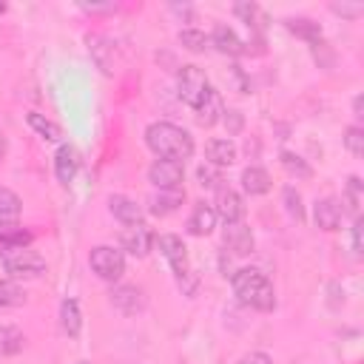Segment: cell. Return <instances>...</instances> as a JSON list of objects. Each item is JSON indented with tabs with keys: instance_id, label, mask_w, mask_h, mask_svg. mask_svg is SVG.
Returning a JSON list of instances; mask_svg holds the SVG:
<instances>
[{
	"instance_id": "1",
	"label": "cell",
	"mask_w": 364,
	"mask_h": 364,
	"mask_svg": "<svg viewBox=\"0 0 364 364\" xmlns=\"http://www.w3.org/2000/svg\"><path fill=\"white\" fill-rule=\"evenodd\" d=\"M145 142L148 148L159 156V159H173V162H185L193 154V139L185 128L173 125V122H151L145 131Z\"/></svg>"
},
{
	"instance_id": "2",
	"label": "cell",
	"mask_w": 364,
	"mask_h": 364,
	"mask_svg": "<svg viewBox=\"0 0 364 364\" xmlns=\"http://www.w3.org/2000/svg\"><path fill=\"white\" fill-rule=\"evenodd\" d=\"M233 293L239 296L242 304H250L256 310H273V304H276L273 284L256 267H242L233 273Z\"/></svg>"
},
{
	"instance_id": "3",
	"label": "cell",
	"mask_w": 364,
	"mask_h": 364,
	"mask_svg": "<svg viewBox=\"0 0 364 364\" xmlns=\"http://www.w3.org/2000/svg\"><path fill=\"white\" fill-rule=\"evenodd\" d=\"M0 259L6 273H11L14 279H34L46 270V259L31 250L28 245H17V247H0Z\"/></svg>"
},
{
	"instance_id": "4",
	"label": "cell",
	"mask_w": 364,
	"mask_h": 364,
	"mask_svg": "<svg viewBox=\"0 0 364 364\" xmlns=\"http://www.w3.org/2000/svg\"><path fill=\"white\" fill-rule=\"evenodd\" d=\"M208 91H210V85H208L202 68H196V65H182V68L176 71V94L182 97V102H188V105L196 108V105L208 97Z\"/></svg>"
},
{
	"instance_id": "5",
	"label": "cell",
	"mask_w": 364,
	"mask_h": 364,
	"mask_svg": "<svg viewBox=\"0 0 364 364\" xmlns=\"http://www.w3.org/2000/svg\"><path fill=\"white\" fill-rule=\"evenodd\" d=\"M88 262H91V270H94L100 279H105V282H117V279L125 273V256H122V250H117V247H111V245L94 247Z\"/></svg>"
},
{
	"instance_id": "6",
	"label": "cell",
	"mask_w": 364,
	"mask_h": 364,
	"mask_svg": "<svg viewBox=\"0 0 364 364\" xmlns=\"http://www.w3.org/2000/svg\"><path fill=\"white\" fill-rule=\"evenodd\" d=\"M182 176H185V168L182 162H173V159H156L151 162L148 168V179L159 188V191H173L182 185Z\"/></svg>"
},
{
	"instance_id": "7",
	"label": "cell",
	"mask_w": 364,
	"mask_h": 364,
	"mask_svg": "<svg viewBox=\"0 0 364 364\" xmlns=\"http://www.w3.org/2000/svg\"><path fill=\"white\" fill-rule=\"evenodd\" d=\"M156 247H159V253L168 259V264L173 267L176 276H182L185 270H191V267H188V247H185V242H182L179 236L162 233V236L156 239Z\"/></svg>"
},
{
	"instance_id": "8",
	"label": "cell",
	"mask_w": 364,
	"mask_h": 364,
	"mask_svg": "<svg viewBox=\"0 0 364 364\" xmlns=\"http://www.w3.org/2000/svg\"><path fill=\"white\" fill-rule=\"evenodd\" d=\"M216 208H213V213L219 216V219H225V225H230V222H242V216H245V205H242V196L233 191V188H216V202H213Z\"/></svg>"
},
{
	"instance_id": "9",
	"label": "cell",
	"mask_w": 364,
	"mask_h": 364,
	"mask_svg": "<svg viewBox=\"0 0 364 364\" xmlns=\"http://www.w3.org/2000/svg\"><path fill=\"white\" fill-rule=\"evenodd\" d=\"M119 242H122V247H125L128 253L145 256V253L151 250V245H154V233H151V228H148L145 222H134V225H128V228L119 233Z\"/></svg>"
},
{
	"instance_id": "10",
	"label": "cell",
	"mask_w": 364,
	"mask_h": 364,
	"mask_svg": "<svg viewBox=\"0 0 364 364\" xmlns=\"http://www.w3.org/2000/svg\"><path fill=\"white\" fill-rule=\"evenodd\" d=\"M108 296H111V304L119 313H128V316L145 307V293L136 284H117V287H111Z\"/></svg>"
},
{
	"instance_id": "11",
	"label": "cell",
	"mask_w": 364,
	"mask_h": 364,
	"mask_svg": "<svg viewBox=\"0 0 364 364\" xmlns=\"http://www.w3.org/2000/svg\"><path fill=\"white\" fill-rule=\"evenodd\" d=\"M222 242H225L236 256H247V253L253 250V233H250V228L242 225V222H230V225H225V230H222Z\"/></svg>"
},
{
	"instance_id": "12",
	"label": "cell",
	"mask_w": 364,
	"mask_h": 364,
	"mask_svg": "<svg viewBox=\"0 0 364 364\" xmlns=\"http://www.w3.org/2000/svg\"><path fill=\"white\" fill-rule=\"evenodd\" d=\"M341 216H344V208H341L338 199H333V196L316 202V208H313V219H316V225H318L321 230H336V228L341 225Z\"/></svg>"
},
{
	"instance_id": "13",
	"label": "cell",
	"mask_w": 364,
	"mask_h": 364,
	"mask_svg": "<svg viewBox=\"0 0 364 364\" xmlns=\"http://www.w3.org/2000/svg\"><path fill=\"white\" fill-rule=\"evenodd\" d=\"M77 168H80V154H77V148H74V145H60V148H57V156H54L57 179L68 185V182L74 179Z\"/></svg>"
},
{
	"instance_id": "14",
	"label": "cell",
	"mask_w": 364,
	"mask_h": 364,
	"mask_svg": "<svg viewBox=\"0 0 364 364\" xmlns=\"http://www.w3.org/2000/svg\"><path fill=\"white\" fill-rule=\"evenodd\" d=\"M213 225H216L213 208L205 205V202H196L193 210H191V219H188V230L196 233V236H208V233L213 230Z\"/></svg>"
},
{
	"instance_id": "15",
	"label": "cell",
	"mask_w": 364,
	"mask_h": 364,
	"mask_svg": "<svg viewBox=\"0 0 364 364\" xmlns=\"http://www.w3.org/2000/svg\"><path fill=\"white\" fill-rule=\"evenodd\" d=\"M225 114V105H222V97H219V91H208V97L196 105V119H199V125H213V122H219V117Z\"/></svg>"
},
{
	"instance_id": "16",
	"label": "cell",
	"mask_w": 364,
	"mask_h": 364,
	"mask_svg": "<svg viewBox=\"0 0 364 364\" xmlns=\"http://www.w3.org/2000/svg\"><path fill=\"white\" fill-rule=\"evenodd\" d=\"M108 205H111V213L119 219V222H125V225H134V222H142V208L134 202V199H128V196H111L108 199Z\"/></svg>"
},
{
	"instance_id": "17",
	"label": "cell",
	"mask_w": 364,
	"mask_h": 364,
	"mask_svg": "<svg viewBox=\"0 0 364 364\" xmlns=\"http://www.w3.org/2000/svg\"><path fill=\"white\" fill-rule=\"evenodd\" d=\"M205 151H208V162L216 165V168L230 165V162L236 159V145H233L230 139H210V142L205 145Z\"/></svg>"
},
{
	"instance_id": "18",
	"label": "cell",
	"mask_w": 364,
	"mask_h": 364,
	"mask_svg": "<svg viewBox=\"0 0 364 364\" xmlns=\"http://www.w3.org/2000/svg\"><path fill=\"white\" fill-rule=\"evenodd\" d=\"M242 188H245L250 196L267 193V191H270V176H267V171H264V168H256V165L245 168V171H242Z\"/></svg>"
},
{
	"instance_id": "19",
	"label": "cell",
	"mask_w": 364,
	"mask_h": 364,
	"mask_svg": "<svg viewBox=\"0 0 364 364\" xmlns=\"http://www.w3.org/2000/svg\"><path fill=\"white\" fill-rule=\"evenodd\" d=\"M182 199H185V191H182V188L159 191V193H154V196H151V210H154V213H159V216L173 213V210L182 205Z\"/></svg>"
},
{
	"instance_id": "20",
	"label": "cell",
	"mask_w": 364,
	"mask_h": 364,
	"mask_svg": "<svg viewBox=\"0 0 364 364\" xmlns=\"http://www.w3.org/2000/svg\"><path fill=\"white\" fill-rule=\"evenodd\" d=\"M213 46L219 51H225V54H233V57L245 51V43L236 37V31L230 26H216L213 28Z\"/></svg>"
},
{
	"instance_id": "21",
	"label": "cell",
	"mask_w": 364,
	"mask_h": 364,
	"mask_svg": "<svg viewBox=\"0 0 364 364\" xmlns=\"http://www.w3.org/2000/svg\"><path fill=\"white\" fill-rule=\"evenodd\" d=\"M20 216V196L9 188H0V228L14 225Z\"/></svg>"
},
{
	"instance_id": "22",
	"label": "cell",
	"mask_w": 364,
	"mask_h": 364,
	"mask_svg": "<svg viewBox=\"0 0 364 364\" xmlns=\"http://www.w3.org/2000/svg\"><path fill=\"white\" fill-rule=\"evenodd\" d=\"M60 318H63V330L68 336H80V327H82V318H80V307L74 299H65L63 307H60Z\"/></svg>"
},
{
	"instance_id": "23",
	"label": "cell",
	"mask_w": 364,
	"mask_h": 364,
	"mask_svg": "<svg viewBox=\"0 0 364 364\" xmlns=\"http://www.w3.org/2000/svg\"><path fill=\"white\" fill-rule=\"evenodd\" d=\"M23 333L17 327H9V324H0V355H14L23 350Z\"/></svg>"
},
{
	"instance_id": "24",
	"label": "cell",
	"mask_w": 364,
	"mask_h": 364,
	"mask_svg": "<svg viewBox=\"0 0 364 364\" xmlns=\"http://www.w3.org/2000/svg\"><path fill=\"white\" fill-rule=\"evenodd\" d=\"M287 28L296 31L299 37L310 40V43H318V40H321V28H318L313 20H307V17H293V20H287Z\"/></svg>"
},
{
	"instance_id": "25",
	"label": "cell",
	"mask_w": 364,
	"mask_h": 364,
	"mask_svg": "<svg viewBox=\"0 0 364 364\" xmlns=\"http://www.w3.org/2000/svg\"><path fill=\"white\" fill-rule=\"evenodd\" d=\"M361 191H364V182L358 176H350L347 179V188H344V205L350 208L353 216H361Z\"/></svg>"
},
{
	"instance_id": "26",
	"label": "cell",
	"mask_w": 364,
	"mask_h": 364,
	"mask_svg": "<svg viewBox=\"0 0 364 364\" xmlns=\"http://www.w3.org/2000/svg\"><path fill=\"white\" fill-rule=\"evenodd\" d=\"M233 11H236L239 17H245L247 26H253L256 31H262V26H264V11H262L256 3H236Z\"/></svg>"
},
{
	"instance_id": "27",
	"label": "cell",
	"mask_w": 364,
	"mask_h": 364,
	"mask_svg": "<svg viewBox=\"0 0 364 364\" xmlns=\"http://www.w3.org/2000/svg\"><path fill=\"white\" fill-rule=\"evenodd\" d=\"M28 125H31L40 136H46V139H60V125H54L51 119H46V117L37 114V111H28Z\"/></svg>"
},
{
	"instance_id": "28",
	"label": "cell",
	"mask_w": 364,
	"mask_h": 364,
	"mask_svg": "<svg viewBox=\"0 0 364 364\" xmlns=\"http://www.w3.org/2000/svg\"><path fill=\"white\" fill-rule=\"evenodd\" d=\"M31 233L28 230H20V228H0V247H17V245H28Z\"/></svg>"
},
{
	"instance_id": "29",
	"label": "cell",
	"mask_w": 364,
	"mask_h": 364,
	"mask_svg": "<svg viewBox=\"0 0 364 364\" xmlns=\"http://www.w3.org/2000/svg\"><path fill=\"white\" fill-rule=\"evenodd\" d=\"M26 299V293L14 284V282H9V279H0V307H11V304H20Z\"/></svg>"
},
{
	"instance_id": "30",
	"label": "cell",
	"mask_w": 364,
	"mask_h": 364,
	"mask_svg": "<svg viewBox=\"0 0 364 364\" xmlns=\"http://www.w3.org/2000/svg\"><path fill=\"white\" fill-rule=\"evenodd\" d=\"M344 145H347V151H350L353 156H361V154H364V131H361L358 125H350V128L344 131Z\"/></svg>"
},
{
	"instance_id": "31",
	"label": "cell",
	"mask_w": 364,
	"mask_h": 364,
	"mask_svg": "<svg viewBox=\"0 0 364 364\" xmlns=\"http://www.w3.org/2000/svg\"><path fill=\"white\" fill-rule=\"evenodd\" d=\"M179 43H182L185 48H191V51H202V48L208 46V37H205L202 31H196V28H182V31H179Z\"/></svg>"
},
{
	"instance_id": "32",
	"label": "cell",
	"mask_w": 364,
	"mask_h": 364,
	"mask_svg": "<svg viewBox=\"0 0 364 364\" xmlns=\"http://www.w3.org/2000/svg\"><path fill=\"white\" fill-rule=\"evenodd\" d=\"M196 176H199V185L202 188H222L219 182H222V173H219V168L216 165H199V171H196Z\"/></svg>"
},
{
	"instance_id": "33",
	"label": "cell",
	"mask_w": 364,
	"mask_h": 364,
	"mask_svg": "<svg viewBox=\"0 0 364 364\" xmlns=\"http://www.w3.org/2000/svg\"><path fill=\"white\" fill-rule=\"evenodd\" d=\"M282 165H284L290 173H296V176H310V165H304V159L296 156V154H290V151L282 154Z\"/></svg>"
},
{
	"instance_id": "34",
	"label": "cell",
	"mask_w": 364,
	"mask_h": 364,
	"mask_svg": "<svg viewBox=\"0 0 364 364\" xmlns=\"http://www.w3.org/2000/svg\"><path fill=\"white\" fill-rule=\"evenodd\" d=\"M284 205H287V213L301 222L304 219V208H301V196L296 193V188H284Z\"/></svg>"
},
{
	"instance_id": "35",
	"label": "cell",
	"mask_w": 364,
	"mask_h": 364,
	"mask_svg": "<svg viewBox=\"0 0 364 364\" xmlns=\"http://www.w3.org/2000/svg\"><path fill=\"white\" fill-rule=\"evenodd\" d=\"M361 228H364V219L355 216V222H353V250H355V256H361Z\"/></svg>"
},
{
	"instance_id": "36",
	"label": "cell",
	"mask_w": 364,
	"mask_h": 364,
	"mask_svg": "<svg viewBox=\"0 0 364 364\" xmlns=\"http://www.w3.org/2000/svg\"><path fill=\"white\" fill-rule=\"evenodd\" d=\"M239 364H273V361H270V355H267V353H259V350H256V353L242 355V358H239Z\"/></svg>"
},
{
	"instance_id": "37",
	"label": "cell",
	"mask_w": 364,
	"mask_h": 364,
	"mask_svg": "<svg viewBox=\"0 0 364 364\" xmlns=\"http://www.w3.org/2000/svg\"><path fill=\"white\" fill-rule=\"evenodd\" d=\"M333 9H336V11H341V14H358V9H361V6H344V3H336Z\"/></svg>"
},
{
	"instance_id": "38",
	"label": "cell",
	"mask_w": 364,
	"mask_h": 364,
	"mask_svg": "<svg viewBox=\"0 0 364 364\" xmlns=\"http://www.w3.org/2000/svg\"><path fill=\"white\" fill-rule=\"evenodd\" d=\"M353 108H355V117H361V97L353 100Z\"/></svg>"
},
{
	"instance_id": "39",
	"label": "cell",
	"mask_w": 364,
	"mask_h": 364,
	"mask_svg": "<svg viewBox=\"0 0 364 364\" xmlns=\"http://www.w3.org/2000/svg\"><path fill=\"white\" fill-rule=\"evenodd\" d=\"M3 154H6V136L0 134V156H3Z\"/></svg>"
}]
</instances>
